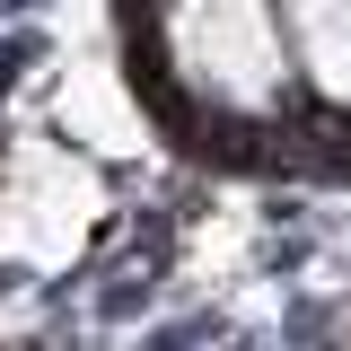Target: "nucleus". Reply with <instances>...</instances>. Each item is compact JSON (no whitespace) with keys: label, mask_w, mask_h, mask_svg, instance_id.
<instances>
[{"label":"nucleus","mask_w":351,"mask_h":351,"mask_svg":"<svg viewBox=\"0 0 351 351\" xmlns=\"http://www.w3.org/2000/svg\"><path fill=\"white\" fill-rule=\"evenodd\" d=\"M132 80L176 132H281L307 106L281 0H132Z\"/></svg>","instance_id":"1"},{"label":"nucleus","mask_w":351,"mask_h":351,"mask_svg":"<svg viewBox=\"0 0 351 351\" xmlns=\"http://www.w3.org/2000/svg\"><path fill=\"white\" fill-rule=\"evenodd\" d=\"M281 36L316 114L351 123V0H281Z\"/></svg>","instance_id":"2"}]
</instances>
